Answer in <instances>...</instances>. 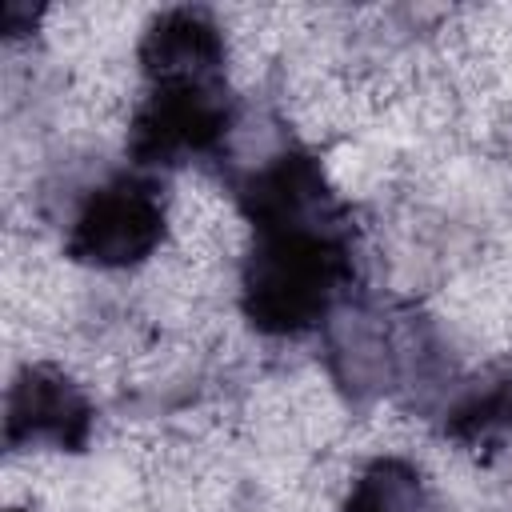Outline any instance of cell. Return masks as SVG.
<instances>
[{
  "instance_id": "8",
  "label": "cell",
  "mask_w": 512,
  "mask_h": 512,
  "mask_svg": "<svg viewBox=\"0 0 512 512\" xmlns=\"http://www.w3.org/2000/svg\"><path fill=\"white\" fill-rule=\"evenodd\" d=\"M344 512H428L420 472L404 460H376L352 484Z\"/></svg>"
},
{
  "instance_id": "4",
  "label": "cell",
  "mask_w": 512,
  "mask_h": 512,
  "mask_svg": "<svg viewBox=\"0 0 512 512\" xmlns=\"http://www.w3.org/2000/svg\"><path fill=\"white\" fill-rule=\"evenodd\" d=\"M240 212L256 232L276 228H308V224H340L336 196L308 152H284L256 168L240 184Z\"/></svg>"
},
{
  "instance_id": "7",
  "label": "cell",
  "mask_w": 512,
  "mask_h": 512,
  "mask_svg": "<svg viewBox=\"0 0 512 512\" xmlns=\"http://www.w3.org/2000/svg\"><path fill=\"white\" fill-rule=\"evenodd\" d=\"M444 432L464 448H492L512 440V376H492L472 388L444 420Z\"/></svg>"
},
{
  "instance_id": "2",
  "label": "cell",
  "mask_w": 512,
  "mask_h": 512,
  "mask_svg": "<svg viewBox=\"0 0 512 512\" xmlns=\"http://www.w3.org/2000/svg\"><path fill=\"white\" fill-rule=\"evenodd\" d=\"M232 124V100L220 80H164L152 84L128 128L136 164H184L212 152Z\"/></svg>"
},
{
  "instance_id": "5",
  "label": "cell",
  "mask_w": 512,
  "mask_h": 512,
  "mask_svg": "<svg viewBox=\"0 0 512 512\" xmlns=\"http://www.w3.org/2000/svg\"><path fill=\"white\" fill-rule=\"evenodd\" d=\"M4 436L12 448L20 444H56L80 452L92 436V404L84 392L56 368H24L8 392Z\"/></svg>"
},
{
  "instance_id": "1",
  "label": "cell",
  "mask_w": 512,
  "mask_h": 512,
  "mask_svg": "<svg viewBox=\"0 0 512 512\" xmlns=\"http://www.w3.org/2000/svg\"><path fill=\"white\" fill-rule=\"evenodd\" d=\"M352 280V252L340 224L256 232L244 260L240 308L264 336H304Z\"/></svg>"
},
{
  "instance_id": "3",
  "label": "cell",
  "mask_w": 512,
  "mask_h": 512,
  "mask_svg": "<svg viewBox=\"0 0 512 512\" xmlns=\"http://www.w3.org/2000/svg\"><path fill=\"white\" fill-rule=\"evenodd\" d=\"M164 224L160 188L140 176H116L80 204L68 232V256L96 268H128L156 252Z\"/></svg>"
},
{
  "instance_id": "6",
  "label": "cell",
  "mask_w": 512,
  "mask_h": 512,
  "mask_svg": "<svg viewBox=\"0 0 512 512\" xmlns=\"http://www.w3.org/2000/svg\"><path fill=\"white\" fill-rule=\"evenodd\" d=\"M140 64L152 84L164 80H216L224 64V36L200 8H172L140 40Z\"/></svg>"
}]
</instances>
